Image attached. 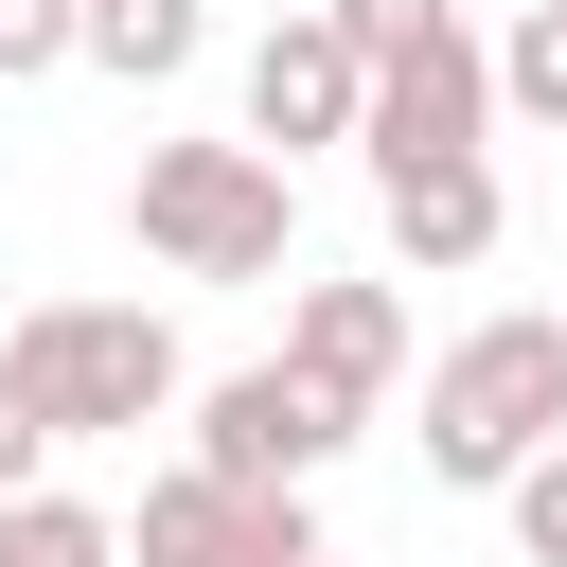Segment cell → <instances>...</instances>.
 Masks as SVG:
<instances>
[{"mask_svg":"<svg viewBox=\"0 0 567 567\" xmlns=\"http://www.w3.org/2000/svg\"><path fill=\"white\" fill-rule=\"evenodd\" d=\"M496 514H514V567H567V443H549V461H532Z\"/></svg>","mask_w":567,"mask_h":567,"instance_id":"obj_14","label":"cell"},{"mask_svg":"<svg viewBox=\"0 0 567 567\" xmlns=\"http://www.w3.org/2000/svg\"><path fill=\"white\" fill-rule=\"evenodd\" d=\"M0 390H18L53 443H142L159 408H195V372H177V319H159V301H18Z\"/></svg>","mask_w":567,"mask_h":567,"instance_id":"obj_2","label":"cell"},{"mask_svg":"<svg viewBox=\"0 0 567 567\" xmlns=\"http://www.w3.org/2000/svg\"><path fill=\"white\" fill-rule=\"evenodd\" d=\"M71 53H89V0H0V89H35Z\"/></svg>","mask_w":567,"mask_h":567,"instance_id":"obj_13","label":"cell"},{"mask_svg":"<svg viewBox=\"0 0 567 567\" xmlns=\"http://www.w3.org/2000/svg\"><path fill=\"white\" fill-rule=\"evenodd\" d=\"M319 18H337V35H354V53H390V35H425V18H443V0H319Z\"/></svg>","mask_w":567,"mask_h":567,"instance_id":"obj_16","label":"cell"},{"mask_svg":"<svg viewBox=\"0 0 567 567\" xmlns=\"http://www.w3.org/2000/svg\"><path fill=\"white\" fill-rule=\"evenodd\" d=\"M567 443V319L549 301H496L425 354V478L443 496H514L532 461Z\"/></svg>","mask_w":567,"mask_h":567,"instance_id":"obj_1","label":"cell"},{"mask_svg":"<svg viewBox=\"0 0 567 567\" xmlns=\"http://www.w3.org/2000/svg\"><path fill=\"white\" fill-rule=\"evenodd\" d=\"M18 496H53V425H35L18 390H0V514H18Z\"/></svg>","mask_w":567,"mask_h":567,"instance_id":"obj_15","label":"cell"},{"mask_svg":"<svg viewBox=\"0 0 567 567\" xmlns=\"http://www.w3.org/2000/svg\"><path fill=\"white\" fill-rule=\"evenodd\" d=\"M549 319H567V284H549Z\"/></svg>","mask_w":567,"mask_h":567,"instance_id":"obj_17","label":"cell"},{"mask_svg":"<svg viewBox=\"0 0 567 567\" xmlns=\"http://www.w3.org/2000/svg\"><path fill=\"white\" fill-rule=\"evenodd\" d=\"M0 567H124V514L53 478V496H18V514H0Z\"/></svg>","mask_w":567,"mask_h":567,"instance_id":"obj_12","label":"cell"},{"mask_svg":"<svg viewBox=\"0 0 567 567\" xmlns=\"http://www.w3.org/2000/svg\"><path fill=\"white\" fill-rule=\"evenodd\" d=\"M213 53V0H89V53L71 71H106V89H177Z\"/></svg>","mask_w":567,"mask_h":567,"instance_id":"obj_10","label":"cell"},{"mask_svg":"<svg viewBox=\"0 0 567 567\" xmlns=\"http://www.w3.org/2000/svg\"><path fill=\"white\" fill-rule=\"evenodd\" d=\"M354 124H372V53H354L319 0H301V18H266V35H248V71H230V142H266V159L301 177V159H337Z\"/></svg>","mask_w":567,"mask_h":567,"instance_id":"obj_5","label":"cell"},{"mask_svg":"<svg viewBox=\"0 0 567 567\" xmlns=\"http://www.w3.org/2000/svg\"><path fill=\"white\" fill-rule=\"evenodd\" d=\"M124 567H337V549H319V496H248L213 461H159L124 514Z\"/></svg>","mask_w":567,"mask_h":567,"instance_id":"obj_7","label":"cell"},{"mask_svg":"<svg viewBox=\"0 0 567 567\" xmlns=\"http://www.w3.org/2000/svg\"><path fill=\"white\" fill-rule=\"evenodd\" d=\"M284 372L301 390H337L354 425L408 390V284L390 266H319V284H284Z\"/></svg>","mask_w":567,"mask_h":567,"instance_id":"obj_8","label":"cell"},{"mask_svg":"<svg viewBox=\"0 0 567 567\" xmlns=\"http://www.w3.org/2000/svg\"><path fill=\"white\" fill-rule=\"evenodd\" d=\"M337 443H354V408H337V390H301L284 354H248V372H213V390H195V443H177V461H213V478H248V496H319V478H337Z\"/></svg>","mask_w":567,"mask_h":567,"instance_id":"obj_6","label":"cell"},{"mask_svg":"<svg viewBox=\"0 0 567 567\" xmlns=\"http://www.w3.org/2000/svg\"><path fill=\"white\" fill-rule=\"evenodd\" d=\"M124 230H142V266H177V284H284V266H301V177H284L266 142H142Z\"/></svg>","mask_w":567,"mask_h":567,"instance_id":"obj_3","label":"cell"},{"mask_svg":"<svg viewBox=\"0 0 567 567\" xmlns=\"http://www.w3.org/2000/svg\"><path fill=\"white\" fill-rule=\"evenodd\" d=\"M372 213H390V284H461V266H496V230H514L496 159H425V177H390Z\"/></svg>","mask_w":567,"mask_h":567,"instance_id":"obj_9","label":"cell"},{"mask_svg":"<svg viewBox=\"0 0 567 567\" xmlns=\"http://www.w3.org/2000/svg\"><path fill=\"white\" fill-rule=\"evenodd\" d=\"M354 159H372V195L425 177V159H496V35H478L461 0H443L425 35L372 53V124H354Z\"/></svg>","mask_w":567,"mask_h":567,"instance_id":"obj_4","label":"cell"},{"mask_svg":"<svg viewBox=\"0 0 567 567\" xmlns=\"http://www.w3.org/2000/svg\"><path fill=\"white\" fill-rule=\"evenodd\" d=\"M496 124L567 142V0H514V35H496Z\"/></svg>","mask_w":567,"mask_h":567,"instance_id":"obj_11","label":"cell"}]
</instances>
